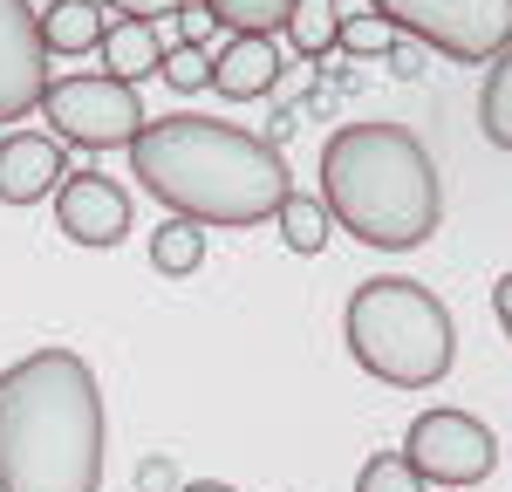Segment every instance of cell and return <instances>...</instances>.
Segmentation results:
<instances>
[{
    "instance_id": "cell-25",
    "label": "cell",
    "mask_w": 512,
    "mask_h": 492,
    "mask_svg": "<svg viewBox=\"0 0 512 492\" xmlns=\"http://www.w3.org/2000/svg\"><path fill=\"white\" fill-rule=\"evenodd\" d=\"M383 62H390L396 82H417V76H424V48H417V41H403V35L390 41V55H383Z\"/></svg>"
},
{
    "instance_id": "cell-16",
    "label": "cell",
    "mask_w": 512,
    "mask_h": 492,
    "mask_svg": "<svg viewBox=\"0 0 512 492\" xmlns=\"http://www.w3.org/2000/svg\"><path fill=\"white\" fill-rule=\"evenodd\" d=\"M280 240L294 246V253H321L328 246V233H335V219H328V205H321V192H287L274 212Z\"/></svg>"
},
{
    "instance_id": "cell-26",
    "label": "cell",
    "mask_w": 512,
    "mask_h": 492,
    "mask_svg": "<svg viewBox=\"0 0 512 492\" xmlns=\"http://www.w3.org/2000/svg\"><path fill=\"white\" fill-rule=\"evenodd\" d=\"M492 315H499V328L512 335V274H499V281H492Z\"/></svg>"
},
{
    "instance_id": "cell-22",
    "label": "cell",
    "mask_w": 512,
    "mask_h": 492,
    "mask_svg": "<svg viewBox=\"0 0 512 492\" xmlns=\"http://www.w3.org/2000/svg\"><path fill=\"white\" fill-rule=\"evenodd\" d=\"M103 14H117V21H171L178 7H192V0H96Z\"/></svg>"
},
{
    "instance_id": "cell-4",
    "label": "cell",
    "mask_w": 512,
    "mask_h": 492,
    "mask_svg": "<svg viewBox=\"0 0 512 492\" xmlns=\"http://www.w3.org/2000/svg\"><path fill=\"white\" fill-rule=\"evenodd\" d=\"M342 335H349L355 363L390 390H431L451 376V356H458L451 308L410 274H383V281L355 287L342 308Z\"/></svg>"
},
{
    "instance_id": "cell-14",
    "label": "cell",
    "mask_w": 512,
    "mask_h": 492,
    "mask_svg": "<svg viewBox=\"0 0 512 492\" xmlns=\"http://www.w3.org/2000/svg\"><path fill=\"white\" fill-rule=\"evenodd\" d=\"M287 48L301 55V62H321L335 35H342V0H294V14H287Z\"/></svg>"
},
{
    "instance_id": "cell-2",
    "label": "cell",
    "mask_w": 512,
    "mask_h": 492,
    "mask_svg": "<svg viewBox=\"0 0 512 492\" xmlns=\"http://www.w3.org/2000/svg\"><path fill=\"white\" fill-rule=\"evenodd\" d=\"M130 171L171 219H192V226H260L274 219L280 199L294 192L287 185V158L280 144L239 130L226 117H151L130 137Z\"/></svg>"
},
{
    "instance_id": "cell-24",
    "label": "cell",
    "mask_w": 512,
    "mask_h": 492,
    "mask_svg": "<svg viewBox=\"0 0 512 492\" xmlns=\"http://www.w3.org/2000/svg\"><path fill=\"white\" fill-rule=\"evenodd\" d=\"M137 492H185V479H178L171 458H144L137 465Z\"/></svg>"
},
{
    "instance_id": "cell-13",
    "label": "cell",
    "mask_w": 512,
    "mask_h": 492,
    "mask_svg": "<svg viewBox=\"0 0 512 492\" xmlns=\"http://www.w3.org/2000/svg\"><path fill=\"white\" fill-rule=\"evenodd\" d=\"M110 35V14L96 0H48L41 7V41L48 55H96Z\"/></svg>"
},
{
    "instance_id": "cell-12",
    "label": "cell",
    "mask_w": 512,
    "mask_h": 492,
    "mask_svg": "<svg viewBox=\"0 0 512 492\" xmlns=\"http://www.w3.org/2000/svg\"><path fill=\"white\" fill-rule=\"evenodd\" d=\"M103 76H117V82H137L144 76H158L164 69V41H158V21H110V35H103Z\"/></svg>"
},
{
    "instance_id": "cell-15",
    "label": "cell",
    "mask_w": 512,
    "mask_h": 492,
    "mask_svg": "<svg viewBox=\"0 0 512 492\" xmlns=\"http://www.w3.org/2000/svg\"><path fill=\"white\" fill-rule=\"evenodd\" d=\"M151 267H158L164 281H185L205 267V226L192 219H164L158 233H151Z\"/></svg>"
},
{
    "instance_id": "cell-1",
    "label": "cell",
    "mask_w": 512,
    "mask_h": 492,
    "mask_svg": "<svg viewBox=\"0 0 512 492\" xmlns=\"http://www.w3.org/2000/svg\"><path fill=\"white\" fill-rule=\"evenodd\" d=\"M110 410L76 349L0 369V492H103Z\"/></svg>"
},
{
    "instance_id": "cell-21",
    "label": "cell",
    "mask_w": 512,
    "mask_h": 492,
    "mask_svg": "<svg viewBox=\"0 0 512 492\" xmlns=\"http://www.w3.org/2000/svg\"><path fill=\"white\" fill-rule=\"evenodd\" d=\"M390 41H396V35L383 28V14H369V7H362V14H342V35H335V48L369 62V55H390Z\"/></svg>"
},
{
    "instance_id": "cell-18",
    "label": "cell",
    "mask_w": 512,
    "mask_h": 492,
    "mask_svg": "<svg viewBox=\"0 0 512 492\" xmlns=\"http://www.w3.org/2000/svg\"><path fill=\"white\" fill-rule=\"evenodd\" d=\"M198 7L233 35H280L287 14H294V0H198Z\"/></svg>"
},
{
    "instance_id": "cell-11",
    "label": "cell",
    "mask_w": 512,
    "mask_h": 492,
    "mask_svg": "<svg viewBox=\"0 0 512 492\" xmlns=\"http://www.w3.org/2000/svg\"><path fill=\"white\" fill-rule=\"evenodd\" d=\"M280 76H287L280 35H233L212 55V89H219L226 103H260V96L280 89Z\"/></svg>"
},
{
    "instance_id": "cell-17",
    "label": "cell",
    "mask_w": 512,
    "mask_h": 492,
    "mask_svg": "<svg viewBox=\"0 0 512 492\" xmlns=\"http://www.w3.org/2000/svg\"><path fill=\"white\" fill-rule=\"evenodd\" d=\"M478 130H485L499 151H512V48L499 62H485V82H478Z\"/></svg>"
},
{
    "instance_id": "cell-8",
    "label": "cell",
    "mask_w": 512,
    "mask_h": 492,
    "mask_svg": "<svg viewBox=\"0 0 512 492\" xmlns=\"http://www.w3.org/2000/svg\"><path fill=\"white\" fill-rule=\"evenodd\" d=\"M48 41H41L35 0H0V130L14 117H35L48 96Z\"/></svg>"
},
{
    "instance_id": "cell-3",
    "label": "cell",
    "mask_w": 512,
    "mask_h": 492,
    "mask_svg": "<svg viewBox=\"0 0 512 492\" xmlns=\"http://www.w3.org/2000/svg\"><path fill=\"white\" fill-rule=\"evenodd\" d=\"M321 205L349 240L410 253L444 219V185L410 123H342L321 144Z\"/></svg>"
},
{
    "instance_id": "cell-6",
    "label": "cell",
    "mask_w": 512,
    "mask_h": 492,
    "mask_svg": "<svg viewBox=\"0 0 512 492\" xmlns=\"http://www.w3.org/2000/svg\"><path fill=\"white\" fill-rule=\"evenodd\" d=\"M41 117L69 151H130V137L151 123L137 89L103 76V69L96 76H55L48 96H41Z\"/></svg>"
},
{
    "instance_id": "cell-10",
    "label": "cell",
    "mask_w": 512,
    "mask_h": 492,
    "mask_svg": "<svg viewBox=\"0 0 512 492\" xmlns=\"http://www.w3.org/2000/svg\"><path fill=\"white\" fill-rule=\"evenodd\" d=\"M69 144L55 130H0V205H41L69 178Z\"/></svg>"
},
{
    "instance_id": "cell-7",
    "label": "cell",
    "mask_w": 512,
    "mask_h": 492,
    "mask_svg": "<svg viewBox=\"0 0 512 492\" xmlns=\"http://www.w3.org/2000/svg\"><path fill=\"white\" fill-rule=\"evenodd\" d=\"M403 465L424 479L431 492H465L478 479H492V465H499V438H492V424H478L472 410H417L410 417V431H403Z\"/></svg>"
},
{
    "instance_id": "cell-9",
    "label": "cell",
    "mask_w": 512,
    "mask_h": 492,
    "mask_svg": "<svg viewBox=\"0 0 512 492\" xmlns=\"http://www.w3.org/2000/svg\"><path fill=\"white\" fill-rule=\"evenodd\" d=\"M55 226L76 246H123L130 240V192L103 171H69L55 192Z\"/></svg>"
},
{
    "instance_id": "cell-19",
    "label": "cell",
    "mask_w": 512,
    "mask_h": 492,
    "mask_svg": "<svg viewBox=\"0 0 512 492\" xmlns=\"http://www.w3.org/2000/svg\"><path fill=\"white\" fill-rule=\"evenodd\" d=\"M355 492H431V486L403 465V451H376V458L355 472Z\"/></svg>"
},
{
    "instance_id": "cell-20",
    "label": "cell",
    "mask_w": 512,
    "mask_h": 492,
    "mask_svg": "<svg viewBox=\"0 0 512 492\" xmlns=\"http://www.w3.org/2000/svg\"><path fill=\"white\" fill-rule=\"evenodd\" d=\"M158 76L171 82L178 96H198V89H212V55L178 41V48H164V69H158Z\"/></svg>"
},
{
    "instance_id": "cell-23",
    "label": "cell",
    "mask_w": 512,
    "mask_h": 492,
    "mask_svg": "<svg viewBox=\"0 0 512 492\" xmlns=\"http://www.w3.org/2000/svg\"><path fill=\"white\" fill-rule=\"evenodd\" d=\"M171 21H178V41H185V48H205V41L219 35V21H212V14H205V7H178V14H171Z\"/></svg>"
},
{
    "instance_id": "cell-27",
    "label": "cell",
    "mask_w": 512,
    "mask_h": 492,
    "mask_svg": "<svg viewBox=\"0 0 512 492\" xmlns=\"http://www.w3.org/2000/svg\"><path fill=\"white\" fill-rule=\"evenodd\" d=\"M185 492H239V486H226V479H192Z\"/></svg>"
},
{
    "instance_id": "cell-5",
    "label": "cell",
    "mask_w": 512,
    "mask_h": 492,
    "mask_svg": "<svg viewBox=\"0 0 512 492\" xmlns=\"http://www.w3.org/2000/svg\"><path fill=\"white\" fill-rule=\"evenodd\" d=\"M369 14L444 62H499L512 48V0H369Z\"/></svg>"
}]
</instances>
